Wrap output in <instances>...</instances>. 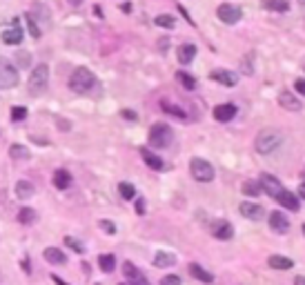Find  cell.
Wrapping results in <instances>:
<instances>
[{
	"label": "cell",
	"mask_w": 305,
	"mask_h": 285,
	"mask_svg": "<svg viewBox=\"0 0 305 285\" xmlns=\"http://www.w3.org/2000/svg\"><path fill=\"white\" fill-rule=\"evenodd\" d=\"M22 36H25V31H22V27L18 25V20H14V22H11V27H7V29L0 33V38H3L5 45H20Z\"/></svg>",
	"instance_id": "obj_9"
},
{
	"label": "cell",
	"mask_w": 305,
	"mask_h": 285,
	"mask_svg": "<svg viewBox=\"0 0 305 285\" xmlns=\"http://www.w3.org/2000/svg\"><path fill=\"white\" fill-rule=\"evenodd\" d=\"M98 267L105 272V274L114 272V267H116V259H114V254H100V256H98Z\"/></svg>",
	"instance_id": "obj_28"
},
{
	"label": "cell",
	"mask_w": 305,
	"mask_h": 285,
	"mask_svg": "<svg viewBox=\"0 0 305 285\" xmlns=\"http://www.w3.org/2000/svg\"><path fill=\"white\" fill-rule=\"evenodd\" d=\"M294 87H296L298 94H303V96H305V80H303V78H298V80L294 83Z\"/></svg>",
	"instance_id": "obj_41"
},
{
	"label": "cell",
	"mask_w": 305,
	"mask_h": 285,
	"mask_svg": "<svg viewBox=\"0 0 305 285\" xmlns=\"http://www.w3.org/2000/svg\"><path fill=\"white\" fill-rule=\"evenodd\" d=\"M176 80H178L185 89H194V87H196V80H194V78H192L189 74H185V71H176Z\"/></svg>",
	"instance_id": "obj_35"
},
{
	"label": "cell",
	"mask_w": 305,
	"mask_h": 285,
	"mask_svg": "<svg viewBox=\"0 0 305 285\" xmlns=\"http://www.w3.org/2000/svg\"><path fill=\"white\" fill-rule=\"evenodd\" d=\"M136 212H138L140 216L145 214V200H143V198H138V200H136Z\"/></svg>",
	"instance_id": "obj_44"
},
{
	"label": "cell",
	"mask_w": 305,
	"mask_h": 285,
	"mask_svg": "<svg viewBox=\"0 0 305 285\" xmlns=\"http://www.w3.org/2000/svg\"><path fill=\"white\" fill-rule=\"evenodd\" d=\"M281 143H283V136L276 130H272V127H268V130H261L256 134L254 147H256L258 154H272L274 149L281 147Z\"/></svg>",
	"instance_id": "obj_2"
},
{
	"label": "cell",
	"mask_w": 305,
	"mask_h": 285,
	"mask_svg": "<svg viewBox=\"0 0 305 285\" xmlns=\"http://www.w3.org/2000/svg\"><path fill=\"white\" fill-rule=\"evenodd\" d=\"M279 105L287 111H298L301 109V100H298L292 92H281L279 94Z\"/></svg>",
	"instance_id": "obj_17"
},
{
	"label": "cell",
	"mask_w": 305,
	"mask_h": 285,
	"mask_svg": "<svg viewBox=\"0 0 305 285\" xmlns=\"http://www.w3.org/2000/svg\"><path fill=\"white\" fill-rule=\"evenodd\" d=\"M298 196L305 198V183H301V187H298Z\"/></svg>",
	"instance_id": "obj_48"
},
{
	"label": "cell",
	"mask_w": 305,
	"mask_h": 285,
	"mask_svg": "<svg viewBox=\"0 0 305 285\" xmlns=\"http://www.w3.org/2000/svg\"><path fill=\"white\" fill-rule=\"evenodd\" d=\"M118 194L125 200H134L136 198V187H134L132 183H121V185H118Z\"/></svg>",
	"instance_id": "obj_31"
},
{
	"label": "cell",
	"mask_w": 305,
	"mask_h": 285,
	"mask_svg": "<svg viewBox=\"0 0 305 285\" xmlns=\"http://www.w3.org/2000/svg\"><path fill=\"white\" fill-rule=\"evenodd\" d=\"M54 185L58 189H67L71 185V174L67 170H56L54 172Z\"/></svg>",
	"instance_id": "obj_24"
},
{
	"label": "cell",
	"mask_w": 305,
	"mask_h": 285,
	"mask_svg": "<svg viewBox=\"0 0 305 285\" xmlns=\"http://www.w3.org/2000/svg\"><path fill=\"white\" fill-rule=\"evenodd\" d=\"M216 16L225 22V25H236V22L243 18V11H241V7H236V5L223 3V5H218Z\"/></svg>",
	"instance_id": "obj_7"
},
{
	"label": "cell",
	"mask_w": 305,
	"mask_h": 285,
	"mask_svg": "<svg viewBox=\"0 0 305 285\" xmlns=\"http://www.w3.org/2000/svg\"><path fill=\"white\" fill-rule=\"evenodd\" d=\"M25 22H27V27H29V33H31V38H41L43 36V31H41V25L36 22V18H33L31 14H25Z\"/></svg>",
	"instance_id": "obj_32"
},
{
	"label": "cell",
	"mask_w": 305,
	"mask_h": 285,
	"mask_svg": "<svg viewBox=\"0 0 305 285\" xmlns=\"http://www.w3.org/2000/svg\"><path fill=\"white\" fill-rule=\"evenodd\" d=\"M268 223H270V227H272V232H276V234H285L290 230V221H287V216L283 212H270Z\"/></svg>",
	"instance_id": "obj_10"
},
{
	"label": "cell",
	"mask_w": 305,
	"mask_h": 285,
	"mask_svg": "<svg viewBox=\"0 0 305 285\" xmlns=\"http://www.w3.org/2000/svg\"><path fill=\"white\" fill-rule=\"evenodd\" d=\"M43 256H45V261L52 263V265H65L67 263V254L63 252V250H58V248H45Z\"/></svg>",
	"instance_id": "obj_16"
},
{
	"label": "cell",
	"mask_w": 305,
	"mask_h": 285,
	"mask_svg": "<svg viewBox=\"0 0 305 285\" xmlns=\"http://www.w3.org/2000/svg\"><path fill=\"white\" fill-rule=\"evenodd\" d=\"M174 263H176V256L169 254V252H156V256H154L156 267H172Z\"/></svg>",
	"instance_id": "obj_27"
},
{
	"label": "cell",
	"mask_w": 305,
	"mask_h": 285,
	"mask_svg": "<svg viewBox=\"0 0 305 285\" xmlns=\"http://www.w3.org/2000/svg\"><path fill=\"white\" fill-rule=\"evenodd\" d=\"M121 285H127V283H121Z\"/></svg>",
	"instance_id": "obj_52"
},
{
	"label": "cell",
	"mask_w": 305,
	"mask_h": 285,
	"mask_svg": "<svg viewBox=\"0 0 305 285\" xmlns=\"http://www.w3.org/2000/svg\"><path fill=\"white\" fill-rule=\"evenodd\" d=\"M140 154H143V160L151 167V170H163V167H165V163L161 160V156H156L154 152H149V149H140Z\"/></svg>",
	"instance_id": "obj_25"
},
{
	"label": "cell",
	"mask_w": 305,
	"mask_h": 285,
	"mask_svg": "<svg viewBox=\"0 0 305 285\" xmlns=\"http://www.w3.org/2000/svg\"><path fill=\"white\" fill-rule=\"evenodd\" d=\"M161 285H180V278H178V276H174V274L163 276V278H161Z\"/></svg>",
	"instance_id": "obj_40"
},
{
	"label": "cell",
	"mask_w": 305,
	"mask_h": 285,
	"mask_svg": "<svg viewBox=\"0 0 305 285\" xmlns=\"http://www.w3.org/2000/svg\"><path fill=\"white\" fill-rule=\"evenodd\" d=\"M261 7L268 11H287L290 3L287 0H261Z\"/></svg>",
	"instance_id": "obj_26"
},
{
	"label": "cell",
	"mask_w": 305,
	"mask_h": 285,
	"mask_svg": "<svg viewBox=\"0 0 305 285\" xmlns=\"http://www.w3.org/2000/svg\"><path fill=\"white\" fill-rule=\"evenodd\" d=\"M268 265L272 267V270H292V267H294V261L287 259V256L274 254V256H270V259H268Z\"/></svg>",
	"instance_id": "obj_21"
},
{
	"label": "cell",
	"mask_w": 305,
	"mask_h": 285,
	"mask_svg": "<svg viewBox=\"0 0 305 285\" xmlns=\"http://www.w3.org/2000/svg\"><path fill=\"white\" fill-rule=\"evenodd\" d=\"M154 22H156V27H163V29H174V27H176V18H174V16H169V14L156 16Z\"/></svg>",
	"instance_id": "obj_30"
},
{
	"label": "cell",
	"mask_w": 305,
	"mask_h": 285,
	"mask_svg": "<svg viewBox=\"0 0 305 285\" xmlns=\"http://www.w3.org/2000/svg\"><path fill=\"white\" fill-rule=\"evenodd\" d=\"M123 274H125V278L129 281V285H149V281L145 278L143 272H140L134 263H129V261H125V263H123Z\"/></svg>",
	"instance_id": "obj_8"
},
{
	"label": "cell",
	"mask_w": 305,
	"mask_h": 285,
	"mask_svg": "<svg viewBox=\"0 0 305 285\" xmlns=\"http://www.w3.org/2000/svg\"><path fill=\"white\" fill-rule=\"evenodd\" d=\"M14 58H16V63H18V67H22V69H27V67L31 65V54L25 52V49H18Z\"/></svg>",
	"instance_id": "obj_33"
},
{
	"label": "cell",
	"mask_w": 305,
	"mask_h": 285,
	"mask_svg": "<svg viewBox=\"0 0 305 285\" xmlns=\"http://www.w3.org/2000/svg\"><path fill=\"white\" fill-rule=\"evenodd\" d=\"M294 285H305V276H296L294 278Z\"/></svg>",
	"instance_id": "obj_47"
},
{
	"label": "cell",
	"mask_w": 305,
	"mask_h": 285,
	"mask_svg": "<svg viewBox=\"0 0 305 285\" xmlns=\"http://www.w3.org/2000/svg\"><path fill=\"white\" fill-rule=\"evenodd\" d=\"M234 116H236V107H234V105H230V103L214 107V118H216L218 123H227V120L234 118Z\"/></svg>",
	"instance_id": "obj_19"
},
{
	"label": "cell",
	"mask_w": 305,
	"mask_h": 285,
	"mask_svg": "<svg viewBox=\"0 0 305 285\" xmlns=\"http://www.w3.org/2000/svg\"><path fill=\"white\" fill-rule=\"evenodd\" d=\"M210 78L216 83H221L225 87H234L236 83H239V76H236L234 71H227V69H214L210 74Z\"/></svg>",
	"instance_id": "obj_14"
},
{
	"label": "cell",
	"mask_w": 305,
	"mask_h": 285,
	"mask_svg": "<svg viewBox=\"0 0 305 285\" xmlns=\"http://www.w3.org/2000/svg\"><path fill=\"white\" fill-rule=\"evenodd\" d=\"M96 87V76L87 67H76L69 76V89L76 94H89Z\"/></svg>",
	"instance_id": "obj_1"
},
{
	"label": "cell",
	"mask_w": 305,
	"mask_h": 285,
	"mask_svg": "<svg viewBox=\"0 0 305 285\" xmlns=\"http://www.w3.org/2000/svg\"><path fill=\"white\" fill-rule=\"evenodd\" d=\"M189 172H192V178L199 181V183H210V181H214V176H216L212 163H207L205 158H192L189 160Z\"/></svg>",
	"instance_id": "obj_5"
},
{
	"label": "cell",
	"mask_w": 305,
	"mask_h": 285,
	"mask_svg": "<svg viewBox=\"0 0 305 285\" xmlns=\"http://www.w3.org/2000/svg\"><path fill=\"white\" fill-rule=\"evenodd\" d=\"M18 80H20L18 69H16L9 60L0 58V87H3V89H11V87L18 85Z\"/></svg>",
	"instance_id": "obj_6"
},
{
	"label": "cell",
	"mask_w": 305,
	"mask_h": 285,
	"mask_svg": "<svg viewBox=\"0 0 305 285\" xmlns=\"http://www.w3.org/2000/svg\"><path fill=\"white\" fill-rule=\"evenodd\" d=\"M178 63L180 65H189L192 60H194V56H196V45H192V43H183V45H178Z\"/></svg>",
	"instance_id": "obj_18"
},
{
	"label": "cell",
	"mask_w": 305,
	"mask_h": 285,
	"mask_svg": "<svg viewBox=\"0 0 305 285\" xmlns=\"http://www.w3.org/2000/svg\"><path fill=\"white\" fill-rule=\"evenodd\" d=\"M161 107H163V111H167V114L176 116V118H185V111H183V109H178L176 105H169V103H165V100H163Z\"/></svg>",
	"instance_id": "obj_36"
},
{
	"label": "cell",
	"mask_w": 305,
	"mask_h": 285,
	"mask_svg": "<svg viewBox=\"0 0 305 285\" xmlns=\"http://www.w3.org/2000/svg\"><path fill=\"white\" fill-rule=\"evenodd\" d=\"M49 85V67L41 63L38 67H33V71L29 74V83H27V87H29V94L31 96H41V94L47 89Z\"/></svg>",
	"instance_id": "obj_3"
},
{
	"label": "cell",
	"mask_w": 305,
	"mask_h": 285,
	"mask_svg": "<svg viewBox=\"0 0 305 285\" xmlns=\"http://www.w3.org/2000/svg\"><path fill=\"white\" fill-rule=\"evenodd\" d=\"M189 274L194 276L196 281H203V283H212L214 281V274H210V272H207L203 265H199V263H192L189 265Z\"/></svg>",
	"instance_id": "obj_23"
},
{
	"label": "cell",
	"mask_w": 305,
	"mask_h": 285,
	"mask_svg": "<svg viewBox=\"0 0 305 285\" xmlns=\"http://www.w3.org/2000/svg\"><path fill=\"white\" fill-rule=\"evenodd\" d=\"M20 267H22V270H25V274H31V267H29V259H27V256H25V259L20 261Z\"/></svg>",
	"instance_id": "obj_42"
},
{
	"label": "cell",
	"mask_w": 305,
	"mask_h": 285,
	"mask_svg": "<svg viewBox=\"0 0 305 285\" xmlns=\"http://www.w3.org/2000/svg\"><path fill=\"white\" fill-rule=\"evenodd\" d=\"M303 234H305V225H303Z\"/></svg>",
	"instance_id": "obj_51"
},
{
	"label": "cell",
	"mask_w": 305,
	"mask_h": 285,
	"mask_svg": "<svg viewBox=\"0 0 305 285\" xmlns=\"http://www.w3.org/2000/svg\"><path fill=\"white\" fill-rule=\"evenodd\" d=\"M71 5H74V7H78V5H83V0H69Z\"/></svg>",
	"instance_id": "obj_49"
},
{
	"label": "cell",
	"mask_w": 305,
	"mask_h": 285,
	"mask_svg": "<svg viewBox=\"0 0 305 285\" xmlns=\"http://www.w3.org/2000/svg\"><path fill=\"white\" fill-rule=\"evenodd\" d=\"M258 185H261L263 192H268V196H274V198H276V194L283 189V187H281V183H279V178L272 176V174H261Z\"/></svg>",
	"instance_id": "obj_12"
},
{
	"label": "cell",
	"mask_w": 305,
	"mask_h": 285,
	"mask_svg": "<svg viewBox=\"0 0 305 285\" xmlns=\"http://www.w3.org/2000/svg\"><path fill=\"white\" fill-rule=\"evenodd\" d=\"M52 281H54L56 285H69V283H67V281H63V278H58V276H56V274H52Z\"/></svg>",
	"instance_id": "obj_46"
},
{
	"label": "cell",
	"mask_w": 305,
	"mask_h": 285,
	"mask_svg": "<svg viewBox=\"0 0 305 285\" xmlns=\"http://www.w3.org/2000/svg\"><path fill=\"white\" fill-rule=\"evenodd\" d=\"M276 200H279V203L283 205L285 210H292V212H296L298 208H301V203H298V196H294V194L287 192V189H281V192L276 194Z\"/></svg>",
	"instance_id": "obj_15"
},
{
	"label": "cell",
	"mask_w": 305,
	"mask_h": 285,
	"mask_svg": "<svg viewBox=\"0 0 305 285\" xmlns=\"http://www.w3.org/2000/svg\"><path fill=\"white\" fill-rule=\"evenodd\" d=\"M33 194H36V187H33V183H29V181H18V183H16V196H18L20 200L31 198Z\"/></svg>",
	"instance_id": "obj_22"
},
{
	"label": "cell",
	"mask_w": 305,
	"mask_h": 285,
	"mask_svg": "<svg viewBox=\"0 0 305 285\" xmlns=\"http://www.w3.org/2000/svg\"><path fill=\"white\" fill-rule=\"evenodd\" d=\"M212 234H214V238H218V241H230V238L234 236V227H232V223H227V221H214Z\"/></svg>",
	"instance_id": "obj_11"
},
{
	"label": "cell",
	"mask_w": 305,
	"mask_h": 285,
	"mask_svg": "<svg viewBox=\"0 0 305 285\" xmlns=\"http://www.w3.org/2000/svg\"><path fill=\"white\" fill-rule=\"evenodd\" d=\"M241 214L245 216V219H252V221H261L265 216V210L261 208L258 203H250V200H243L241 203Z\"/></svg>",
	"instance_id": "obj_13"
},
{
	"label": "cell",
	"mask_w": 305,
	"mask_h": 285,
	"mask_svg": "<svg viewBox=\"0 0 305 285\" xmlns=\"http://www.w3.org/2000/svg\"><path fill=\"white\" fill-rule=\"evenodd\" d=\"M65 245H67V248H71V250H74V252H78V254L85 252V245H83L81 241H76V238H71V236L65 238Z\"/></svg>",
	"instance_id": "obj_38"
},
{
	"label": "cell",
	"mask_w": 305,
	"mask_h": 285,
	"mask_svg": "<svg viewBox=\"0 0 305 285\" xmlns=\"http://www.w3.org/2000/svg\"><path fill=\"white\" fill-rule=\"evenodd\" d=\"M9 158L11 160H29L31 158V152H29V147H27V145L14 143V145H9Z\"/></svg>",
	"instance_id": "obj_20"
},
{
	"label": "cell",
	"mask_w": 305,
	"mask_h": 285,
	"mask_svg": "<svg viewBox=\"0 0 305 285\" xmlns=\"http://www.w3.org/2000/svg\"><path fill=\"white\" fill-rule=\"evenodd\" d=\"M121 11H123V14H129V11H132V3H123L121 5Z\"/></svg>",
	"instance_id": "obj_45"
},
{
	"label": "cell",
	"mask_w": 305,
	"mask_h": 285,
	"mask_svg": "<svg viewBox=\"0 0 305 285\" xmlns=\"http://www.w3.org/2000/svg\"><path fill=\"white\" fill-rule=\"evenodd\" d=\"M174 141V132L172 127L165 125V123H156V125H151L149 130V145L156 149H165L169 147Z\"/></svg>",
	"instance_id": "obj_4"
},
{
	"label": "cell",
	"mask_w": 305,
	"mask_h": 285,
	"mask_svg": "<svg viewBox=\"0 0 305 285\" xmlns=\"http://www.w3.org/2000/svg\"><path fill=\"white\" fill-rule=\"evenodd\" d=\"M243 194L245 196H258L261 194V185L256 181H245L243 183Z\"/></svg>",
	"instance_id": "obj_34"
},
{
	"label": "cell",
	"mask_w": 305,
	"mask_h": 285,
	"mask_svg": "<svg viewBox=\"0 0 305 285\" xmlns=\"http://www.w3.org/2000/svg\"><path fill=\"white\" fill-rule=\"evenodd\" d=\"M27 118V107H20V105H16V107H11V120L14 123H20Z\"/></svg>",
	"instance_id": "obj_37"
},
{
	"label": "cell",
	"mask_w": 305,
	"mask_h": 285,
	"mask_svg": "<svg viewBox=\"0 0 305 285\" xmlns=\"http://www.w3.org/2000/svg\"><path fill=\"white\" fill-rule=\"evenodd\" d=\"M298 3H301V5H305V0H298Z\"/></svg>",
	"instance_id": "obj_50"
},
{
	"label": "cell",
	"mask_w": 305,
	"mask_h": 285,
	"mask_svg": "<svg viewBox=\"0 0 305 285\" xmlns=\"http://www.w3.org/2000/svg\"><path fill=\"white\" fill-rule=\"evenodd\" d=\"M98 227L100 230H103L105 234H111V236H114L116 234V225L111 221H107V219H103V221H98Z\"/></svg>",
	"instance_id": "obj_39"
},
{
	"label": "cell",
	"mask_w": 305,
	"mask_h": 285,
	"mask_svg": "<svg viewBox=\"0 0 305 285\" xmlns=\"http://www.w3.org/2000/svg\"><path fill=\"white\" fill-rule=\"evenodd\" d=\"M121 116H123V118H127V120H136V114H134V111H129V109H123Z\"/></svg>",
	"instance_id": "obj_43"
},
{
	"label": "cell",
	"mask_w": 305,
	"mask_h": 285,
	"mask_svg": "<svg viewBox=\"0 0 305 285\" xmlns=\"http://www.w3.org/2000/svg\"><path fill=\"white\" fill-rule=\"evenodd\" d=\"M36 219H38V214L33 208H22L18 212V223H22V225H31V223H36Z\"/></svg>",
	"instance_id": "obj_29"
}]
</instances>
